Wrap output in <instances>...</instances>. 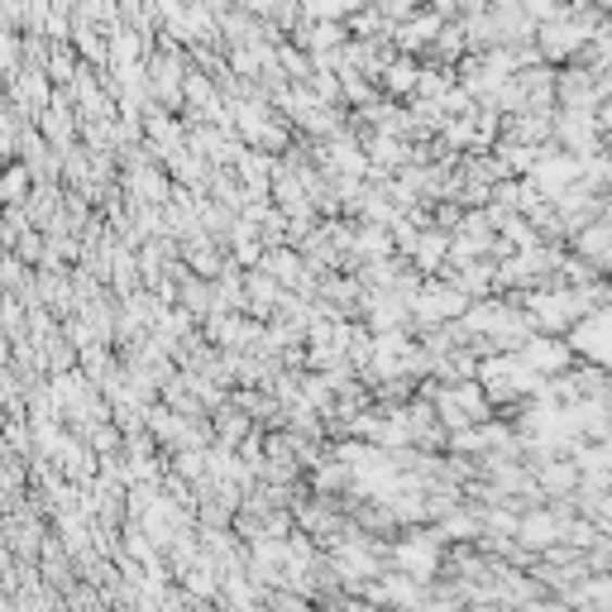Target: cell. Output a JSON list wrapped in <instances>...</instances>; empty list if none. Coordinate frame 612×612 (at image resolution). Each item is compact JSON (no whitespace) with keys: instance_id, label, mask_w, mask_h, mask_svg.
<instances>
[{"instance_id":"cell-1","label":"cell","mask_w":612,"mask_h":612,"mask_svg":"<svg viewBox=\"0 0 612 612\" xmlns=\"http://www.w3.org/2000/svg\"><path fill=\"white\" fill-rule=\"evenodd\" d=\"M555 143L570 153H579V159L608 153V139H603V129H598L594 105H560L555 111Z\"/></svg>"},{"instance_id":"cell-2","label":"cell","mask_w":612,"mask_h":612,"mask_svg":"<svg viewBox=\"0 0 612 612\" xmlns=\"http://www.w3.org/2000/svg\"><path fill=\"white\" fill-rule=\"evenodd\" d=\"M470 302L474 297L464 292L460 283H450V278H426L422 283V292H416V302H412V311H416V330H426V326H436V321H460L464 311H470Z\"/></svg>"},{"instance_id":"cell-3","label":"cell","mask_w":612,"mask_h":612,"mask_svg":"<svg viewBox=\"0 0 612 612\" xmlns=\"http://www.w3.org/2000/svg\"><path fill=\"white\" fill-rule=\"evenodd\" d=\"M565 340L574 345V354L579 359L612 369V311H589L584 321H574Z\"/></svg>"},{"instance_id":"cell-4","label":"cell","mask_w":612,"mask_h":612,"mask_svg":"<svg viewBox=\"0 0 612 612\" xmlns=\"http://www.w3.org/2000/svg\"><path fill=\"white\" fill-rule=\"evenodd\" d=\"M526 177H536L546 197H555V191H565L570 183H579V177H584V159H579V153H570V149H560V143L550 139Z\"/></svg>"},{"instance_id":"cell-5","label":"cell","mask_w":612,"mask_h":612,"mask_svg":"<svg viewBox=\"0 0 612 612\" xmlns=\"http://www.w3.org/2000/svg\"><path fill=\"white\" fill-rule=\"evenodd\" d=\"M522 359H526L532 369H541V374L555 378V374H570L574 359H579V354H574V345L565 340V335H546V330H536L532 340L522 345Z\"/></svg>"},{"instance_id":"cell-6","label":"cell","mask_w":612,"mask_h":612,"mask_svg":"<svg viewBox=\"0 0 612 612\" xmlns=\"http://www.w3.org/2000/svg\"><path fill=\"white\" fill-rule=\"evenodd\" d=\"M446 20L450 15H440V10H430L422 5L412 20H402V24H392V39H398L402 53H412V58H426V48L440 39V29H446Z\"/></svg>"},{"instance_id":"cell-7","label":"cell","mask_w":612,"mask_h":612,"mask_svg":"<svg viewBox=\"0 0 612 612\" xmlns=\"http://www.w3.org/2000/svg\"><path fill=\"white\" fill-rule=\"evenodd\" d=\"M53 87H58V82H53V72H48L43 63H24V72H20L15 82H10V96H15V101H20L34 120H39L48 105H53Z\"/></svg>"},{"instance_id":"cell-8","label":"cell","mask_w":612,"mask_h":612,"mask_svg":"<svg viewBox=\"0 0 612 612\" xmlns=\"http://www.w3.org/2000/svg\"><path fill=\"white\" fill-rule=\"evenodd\" d=\"M278 159L283 153H268V149H254L249 143L245 153H239V163H235V173H239V183H245L254 197H273V177H278Z\"/></svg>"},{"instance_id":"cell-9","label":"cell","mask_w":612,"mask_h":612,"mask_svg":"<svg viewBox=\"0 0 612 612\" xmlns=\"http://www.w3.org/2000/svg\"><path fill=\"white\" fill-rule=\"evenodd\" d=\"M245 287H249V316H259V321H273V316H278L287 287L273 278L268 268H245Z\"/></svg>"},{"instance_id":"cell-10","label":"cell","mask_w":612,"mask_h":612,"mask_svg":"<svg viewBox=\"0 0 612 612\" xmlns=\"http://www.w3.org/2000/svg\"><path fill=\"white\" fill-rule=\"evenodd\" d=\"M594 82H598V72L589 63H565V67H560V77H555L560 105H598Z\"/></svg>"},{"instance_id":"cell-11","label":"cell","mask_w":612,"mask_h":612,"mask_svg":"<svg viewBox=\"0 0 612 612\" xmlns=\"http://www.w3.org/2000/svg\"><path fill=\"white\" fill-rule=\"evenodd\" d=\"M450 239H454V230H440V225H426L422 239H416L412 263L426 273V278H436V273L450 263Z\"/></svg>"},{"instance_id":"cell-12","label":"cell","mask_w":612,"mask_h":612,"mask_svg":"<svg viewBox=\"0 0 612 612\" xmlns=\"http://www.w3.org/2000/svg\"><path fill=\"white\" fill-rule=\"evenodd\" d=\"M416 82H422V58L398 53V58L388 63V72L378 77V87H383V96H392V101H412Z\"/></svg>"},{"instance_id":"cell-13","label":"cell","mask_w":612,"mask_h":612,"mask_svg":"<svg viewBox=\"0 0 612 612\" xmlns=\"http://www.w3.org/2000/svg\"><path fill=\"white\" fill-rule=\"evenodd\" d=\"M570 249H579L584 259H594L603 273H612V221H603V215H598L594 225H584V230L570 239Z\"/></svg>"},{"instance_id":"cell-14","label":"cell","mask_w":612,"mask_h":612,"mask_svg":"<svg viewBox=\"0 0 612 612\" xmlns=\"http://www.w3.org/2000/svg\"><path fill=\"white\" fill-rule=\"evenodd\" d=\"M536 478H541L546 498H570L574 488H579L584 470H579V464H574V454H555V460H546L541 470H536Z\"/></svg>"},{"instance_id":"cell-15","label":"cell","mask_w":612,"mask_h":612,"mask_svg":"<svg viewBox=\"0 0 612 612\" xmlns=\"http://www.w3.org/2000/svg\"><path fill=\"white\" fill-rule=\"evenodd\" d=\"M474 53L470 48V29H464V20H446V29H440V39L426 48V63H446V67H460V58Z\"/></svg>"},{"instance_id":"cell-16","label":"cell","mask_w":612,"mask_h":612,"mask_svg":"<svg viewBox=\"0 0 612 612\" xmlns=\"http://www.w3.org/2000/svg\"><path fill=\"white\" fill-rule=\"evenodd\" d=\"M82 111H67V105H48L39 115V129L48 135V143H58V149H72V143L82 139Z\"/></svg>"},{"instance_id":"cell-17","label":"cell","mask_w":612,"mask_h":612,"mask_svg":"<svg viewBox=\"0 0 612 612\" xmlns=\"http://www.w3.org/2000/svg\"><path fill=\"white\" fill-rule=\"evenodd\" d=\"M388 254H398V239H392V225H383V221H364V215H359L354 259L364 263V259H388Z\"/></svg>"},{"instance_id":"cell-18","label":"cell","mask_w":612,"mask_h":612,"mask_svg":"<svg viewBox=\"0 0 612 612\" xmlns=\"http://www.w3.org/2000/svg\"><path fill=\"white\" fill-rule=\"evenodd\" d=\"M307 484H311V494H350V484H354V470L340 460V454H326V460L316 464V470L307 474Z\"/></svg>"},{"instance_id":"cell-19","label":"cell","mask_w":612,"mask_h":612,"mask_svg":"<svg viewBox=\"0 0 612 612\" xmlns=\"http://www.w3.org/2000/svg\"><path fill=\"white\" fill-rule=\"evenodd\" d=\"M440 532H446L450 541H478V536H484V508L464 498L460 508L440 517Z\"/></svg>"},{"instance_id":"cell-20","label":"cell","mask_w":612,"mask_h":612,"mask_svg":"<svg viewBox=\"0 0 612 612\" xmlns=\"http://www.w3.org/2000/svg\"><path fill=\"white\" fill-rule=\"evenodd\" d=\"M230 254L245 263V268H259L263 254H268V245H263V230H259L254 221H245V215H239L235 230H230Z\"/></svg>"},{"instance_id":"cell-21","label":"cell","mask_w":612,"mask_h":612,"mask_svg":"<svg viewBox=\"0 0 612 612\" xmlns=\"http://www.w3.org/2000/svg\"><path fill=\"white\" fill-rule=\"evenodd\" d=\"M211 422H215V440H230V446H239V440H245L249 430H254V416H249L235 398L225 402V407H215Z\"/></svg>"},{"instance_id":"cell-22","label":"cell","mask_w":612,"mask_h":612,"mask_svg":"<svg viewBox=\"0 0 612 612\" xmlns=\"http://www.w3.org/2000/svg\"><path fill=\"white\" fill-rule=\"evenodd\" d=\"M211 197L215 201H225V207H235V211H245L249 207V197H254V191H249L245 183H239V173H235V167H215V173H211Z\"/></svg>"},{"instance_id":"cell-23","label":"cell","mask_w":612,"mask_h":612,"mask_svg":"<svg viewBox=\"0 0 612 612\" xmlns=\"http://www.w3.org/2000/svg\"><path fill=\"white\" fill-rule=\"evenodd\" d=\"M29 191H34L29 163H24V159H10L5 183H0V201H5V207H24V201H29Z\"/></svg>"},{"instance_id":"cell-24","label":"cell","mask_w":612,"mask_h":612,"mask_svg":"<svg viewBox=\"0 0 612 612\" xmlns=\"http://www.w3.org/2000/svg\"><path fill=\"white\" fill-rule=\"evenodd\" d=\"M278 63H283V72H287L292 82H311V72H316V58H311L297 39H283V43H278Z\"/></svg>"},{"instance_id":"cell-25","label":"cell","mask_w":612,"mask_h":612,"mask_svg":"<svg viewBox=\"0 0 612 612\" xmlns=\"http://www.w3.org/2000/svg\"><path fill=\"white\" fill-rule=\"evenodd\" d=\"M350 34H354V39H374V34H392V20L383 15L378 5H364V10H354V15H350Z\"/></svg>"},{"instance_id":"cell-26","label":"cell","mask_w":612,"mask_h":612,"mask_svg":"<svg viewBox=\"0 0 612 612\" xmlns=\"http://www.w3.org/2000/svg\"><path fill=\"white\" fill-rule=\"evenodd\" d=\"M311 91H316L321 101H330V105H350V101H345L340 72H330V67H316V72H311Z\"/></svg>"},{"instance_id":"cell-27","label":"cell","mask_w":612,"mask_h":612,"mask_svg":"<svg viewBox=\"0 0 612 612\" xmlns=\"http://www.w3.org/2000/svg\"><path fill=\"white\" fill-rule=\"evenodd\" d=\"M29 211H24V207H5V215H0V245H5V249H15L20 245V235L24 230H29Z\"/></svg>"},{"instance_id":"cell-28","label":"cell","mask_w":612,"mask_h":612,"mask_svg":"<svg viewBox=\"0 0 612 612\" xmlns=\"http://www.w3.org/2000/svg\"><path fill=\"white\" fill-rule=\"evenodd\" d=\"M15 254L24 259V263H34V268H39L43 263V254H48V235L39 230V225H29V230L20 235V245H15Z\"/></svg>"},{"instance_id":"cell-29","label":"cell","mask_w":612,"mask_h":612,"mask_svg":"<svg viewBox=\"0 0 612 612\" xmlns=\"http://www.w3.org/2000/svg\"><path fill=\"white\" fill-rule=\"evenodd\" d=\"M464 201H454V197H446V201H436V225L440 230H460V221H464Z\"/></svg>"},{"instance_id":"cell-30","label":"cell","mask_w":612,"mask_h":612,"mask_svg":"<svg viewBox=\"0 0 612 612\" xmlns=\"http://www.w3.org/2000/svg\"><path fill=\"white\" fill-rule=\"evenodd\" d=\"M374 5H378V10H383V15H388L392 24H402V20H412L416 10L426 5V0H374Z\"/></svg>"},{"instance_id":"cell-31","label":"cell","mask_w":612,"mask_h":612,"mask_svg":"<svg viewBox=\"0 0 612 612\" xmlns=\"http://www.w3.org/2000/svg\"><path fill=\"white\" fill-rule=\"evenodd\" d=\"M565 5H570V0H526V10H532L536 20H555Z\"/></svg>"},{"instance_id":"cell-32","label":"cell","mask_w":612,"mask_h":612,"mask_svg":"<svg viewBox=\"0 0 612 612\" xmlns=\"http://www.w3.org/2000/svg\"><path fill=\"white\" fill-rule=\"evenodd\" d=\"M594 115H598V129H603V139H612V96L594 105Z\"/></svg>"},{"instance_id":"cell-33","label":"cell","mask_w":612,"mask_h":612,"mask_svg":"<svg viewBox=\"0 0 612 612\" xmlns=\"http://www.w3.org/2000/svg\"><path fill=\"white\" fill-rule=\"evenodd\" d=\"M430 10H440V15H450L454 20V10H460V0H426Z\"/></svg>"},{"instance_id":"cell-34","label":"cell","mask_w":612,"mask_h":612,"mask_svg":"<svg viewBox=\"0 0 612 612\" xmlns=\"http://www.w3.org/2000/svg\"><path fill=\"white\" fill-rule=\"evenodd\" d=\"M598 5H603V10H608V15H612V0H598Z\"/></svg>"},{"instance_id":"cell-35","label":"cell","mask_w":612,"mask_h":612,"mask_svg":"<svg viewBox=\"0 0 612 612\" xmlns=\"http://www.w3.org/2000/svg\"><path fill=\"white\" fill-rule=\"evenodd\" d=\"M608 407H612V398H608Z\"/></svg>"}]
</instances>
